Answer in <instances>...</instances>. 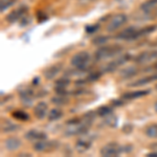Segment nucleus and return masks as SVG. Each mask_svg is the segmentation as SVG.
Instances as JSON below:
<instances>
[{"instance_id": "1", "label": "nucleus", "mask_w": 157, "mask_h": 157, "mask_svg": "<svg viewBox=\"0 0 157 157\" xmlns=\"http://www.w3.org/2000/svg\"><path fill=\"white\" fill-rule=\"evenodd\" d=\"M156 29H157L156 25H149V26L143 27V29H138L136 26H130L121 30L115 36V39L121 40V41H133V40H137L140 37L151 34Z\"/></svg>"}, {"instance_id": "2", "label": "nucleus", "mask_w": 157, "mask_h": 157, "mask_svg": "<svg viewBox=\"0 0 157 157\" xmlns=\"http://www.w3.org/2000/svg\"><path fill=\"white\" fill-rule=\"evenodd\" d=\"M124 50V47L120 44L102 45L94 52L95 61H106L112 58L118 57Z\"/></svg>"}, {"instance_id": "3", "label": "nucleus", "mask_w": 157, "mask_h": 157, "mask_svg": "<svg viewBox=\"0 0 157 157\" xmlns=\"http://www.w3.org/2000/svg\"><path fill=\"white\" fill-rule=\"evenodd\" d=\"M91 56L86 50H81L72 56L70 59V64L78 71H86L89 67Z\"/></svg>"}, {"instance_id": "4", "label": "nucleus", "mask_w": 157, "mask_h": 157, "mask_svg": "<svg viewBox=\"0 0 157 157\" xmlns=\"http://www.w3.org/2000/svg\"><path fill=\"white\" fill-rule=\"evenodd\" d=\"M157 62V50H145L134 58V63L136 65H149L151 63Z\"/></svg>"}, {"instance_id": "5", "label": "nucleus", "mask_w": 157, "mask_h": 157, "mask_svg": "<svg viewBox=\"0 0 157 157\" xmlns=\"http://www.w3.org/2000/svg\"><path fill=\"white\" fill-rule=\"evenodd\" d=\"M59 141L58 140H48V139H43V140L36 141L33 146L35 152L38 153H44V152H52L59 148Z\"/></svg>"}, {"instance_id": "6", "label": "nucleus", "mask_w": 157, "mask_h": 157, "mask_svg": "<svg viewBox=\"0 0 157 157\" xmlns=\"http://www.w3.org/2000/svg\"><path fill=\"white\" fill-rule=\"evenodd\" d=\"M127 16L125 14H116L114 16L111 17V19L108 21L107 26H106V29H107L108 33H113L115 30H117L118 29H121L123 25H125L127 23Z\"/></svg>"}, {"instance_id": "7", "label": "nucleus", "mask_w": 157, "mask_h": 157, "mask_svg": "<svg viewBox=\"0 0 157 157\" xmlns=\"http://www.w3.org/2000/svg\"><path fill=\"white\" fill-rule=\"evenodd\" d=\"M131 59V55L125 54V55H120L118 57L115 58L114 61L107 63L105 66L103 67L102 72H112L114 70L117 69L118 67H121V65H124L125 63H127L129 60Z\"/></svg>"}, {"instance_id": "8", "label": "nucleus", "mask_w": 157, "mask_h": 157, "mask_svg": "<svg viewBox=\"0 0 157 157\" xmlns=\"http://www.w3.org/2000/svg\"><path fill=\"white\" fill-rule=\"evenodd\" d=\"M124 151V148L117 143H108L102 147L100 154L105 157H116Z\"/></svg>"}, {"instance_id": "9", "label": "nucleus", "mask_w": 157, "mask_h": 157, "mask_svg": "<svg viewBox=\"0 0 157 157\" xmlns=\"http://www.w3.org/2000/svg\"><path fill=\"white\" fill-rule=\"evenodd\" d=\"M139 10L147 18H154L157 16V0H147L140 4Z\"/></svg>"}, {"instance_id": "10", "label": "nucleus", "mask_w": 157, "mask_h": 157, "mask_svg": "<svg viewBox=\"0 0 157 157\" xmlns=\"http://www.w3.org/2000/svg\"><path fill=\"white\" fill-rule=\"evenodd\" d=\"M27 11H29V7L26 6H21L18 9L12 11L10 14L6 15V20L9 23H15V22L21 20L25 15H27Z\"/></svg>"}, {"instance_id": "11", "label": "nucleus", "mask_w": 157, "mask_h": 157, "mask_svg": "<svg viewBox=\"0 0 157 157\" xmlns=\"http://www.w3.org/2000/svg\"><path fill=\"white\" fill-rule=\"evenodd\" d=\"M63 67H64L63 63H56V64H52L43 70V75H44V78H47V80H52V78H55L61 71H62Z\"/></svg>"}, {"instance_id": "12", "label": "nucleus", "mask_w": 157, "mask_h": 157, "mask_svg": "<svg viewBox=\"0 0 157 157\" xmlns=\"http://www.w3.org/2000/svg\"><path fill=\"white\" fill-rule=\"evenodd\" d=\"M24 138L29 141H33V143H36V141L43 140V139L47 138V134L43 132L41 130H37V129H30V130L26 131L24 134Z\"/></svg>"}, {"instance_id": "13", "label": "nucleus", "mask_w": 157, "mask_h": 157, "mask_svg": "<svg viewBox=\"0 0 157 157\" xmlns=\"http://www.w3.org/2000/svg\"><path fill=\"white\" fill-rule=\"evenodd\" d=\"M48 114V106L45 102H39L34 107V115L38 120H43Z\"/></svg>"}, {"instance_id": "14", "label": "nucleus", "mask_w": 157, "mask_h": 157, "mask_svg": "<svg viewBox=\"0 0 157 157\" xmlns=\"http://www.w3.org/2000/svg\"><path fill=\"white\" fill-rule=\"evenodd\" d=\"M155 81H157V72L152 73V75H148V77H144L141 78H138V80L130 83L128 86H130V87H140V86H145L147 84H150V83H153V82H155Z\"/></svg>"}, {"instance_id": "15", "label": "nucleus", "mask_w": 157, "mask_h": 157, "mask_svg": "<svg viewBox=\"0 0 157 157\" xmlns=\"http://www.w3.org/2000/svg\"><path fill=\"white\" fill-rule=\"evenodd\" d=\"M19 97L24 105H30L35 100V92L32 88H24L19 92Z\"/></svg>"}, {"instance_id": "16", "label": "nucleus", "mask_w": 157, "mask_h": 157, "mask_svg": "<svg viewBox=\"0 0 157 157\" xmlns=\"http://www.w3.org/2000/svg\"><path fill=\"white\" fill-rule=\"evenodd\" d=\"M21 129V126L17 125V124L13 123L7 118L1 121V132L2 133H11V132H16Z\"/></svg>"}, {"instance_id": "17", "label": "nucleus", "mask_w": 157, "mask_h": 157, "mask_svg": "<svg viewBox=\"0 0 157 157\" xmlns=\"http://www.w3.org/2000/svg\"><path fill=\"white\" fill-rule=\"evenodd\" d=\"M92 145V140L90 138L87 137H81L80 139H78L77 143H75V150L78 153H84V152L88 151L91 148Z\"/></svg>"}, {"instance_id": "18", "label": "nucleus", "mask_w": 157, "mask_h": 157, "mask_svg": "<svg viewBox=\"0 0 157 157\" xmlns=\"http://www.w3.org/2000/svg\"><path fill=\"white\" fill-rule=\"evenodd\" d=\"M22 143L21 140L18 137H9L6 139L4 141V146H6V149L9 152H15L21 147Z\"/></svg>"}, {"instance_id": "19", "label": "nucleus", "mask_w": 157, "mask_h": 157, "mask_svg": "<svg viewBox=\"0 0 157 157\" xmlns=\"http://www.w3.org/2000/svg\"><path fill=\"white\" fill-rule=\"evenodd\" d=\"M150 93V90H135L125 92L121 95V98L124 100H136V98H144L145 95H148Z\"/></svg>"}, {"instance_id": "20", "label": "nucleus", "mask_w": 157, "mask_h": 157, "mask_svg": "<svg viewBox=\"0 0 157 157\" xmlns=\"http://www.w3.org/2000/svg\"><path fill=\"white\" fill-rule=\"evenodd\" d=\"M102 71H93V72H90L87 77H85L82 80H78L75 82V85H82V84H87V83H92V82H95L98 81V78L102 77Z\"/></svg>"}, {"instance_id": "21", "label": "nucleus", "mask_w": 157, "mask_h": 157, "mask_svg": "<svg viewBox=\"0 0 157 157\" xmlns=\"http://www.w3.org/2000/svg\"><path fill=\"white\" fill-rule=\"evenodd\" d=\"M95 112H97L98 116H100V117H107V116L112 114L113 108L108 105H103V106H101V107H98L97 110H95Z\"/></svg>"}, {"instance_id": "22", "label": "nucleus", "mask_w": 157, "mask_h": 157, "mask_svg": "<svg viewBox=\"0 0 157 157\" xmlns=\"http://www.w3.org/2000/svg\"><path fill=\"white\" fill-rule=\"evenodd\" d=\"M52 103L55 104L56 106H65L69 103V98L68 95H65V94H58L57 97H54L52 98Z\"/></svg>"}, {"instance_id": "23", "label": "nucleus", "mask_w": 157, "mask_h": 157, "mask_svg": "<svg viewBox=\"0 0 157 157\" xmlns=\"http://www.w3.org/2000/svg\"><path fill=\"white\" fill-rule=\"evenodd\" d=\"M63 114H64V112H63L61 109L54 108V109H52V110L48 112V114H47V120H48L49 121H58V120H60V118L62 117Z\"/></svg>"}, {"instance_id": "24", "label": "nucleus", "mask_w": 157, "mask_h": 157, "mask_svg": "<svg viewBox=\"0 0 157 157\" xmlns=\"http://www.w3.org/2000/svg\"><path fill=\"white\" fill-rule=\"evenodd\" d=\"M139 70L137 69L136 67H128V68H125V69H123L121 71V75L126 78H130L134 77L135 75H137Z\"/></svg>"}, {"instance_id": "25", "label": "nucleus", "mask_w": 157, "mask_h": 157, "mask_svg": "<svg viewBox=\"0 0 157 157\" xmlns=\"http://www.w3.org/2000/svg\"><path fill=\"white\" fill-rule=\"evenodd\" d=\"M145 134L150 138H157V124H151L145 129Z\"/></svg>"}, {"instance_id": "26", "label": "nucleus", "mask_w": 157, "mask_h": 157, "mask_svg": "<svg viewBox=\"0 0 157 157\" xmlns=\"http://www.w3.org/2000/svg\"><path fill=\"white\" fill-rule=\"evenodd\" d=\"M12 116L14 118H16L17 121H29V115L27 114L26 112H24V111H21V110L14 111V112L12 113Z\"/></svg>"}, {"instance_id": "27", "label": "nucleus", "mask_w": 157, "mask_h": 157, "mask_svg": "<svg viewBox=\"0 0 157 157\" xmlns=\"http://www.w3.org/2000/svg\"><path fill=\"white\" fill-rule=\"evenodd\" d=\"M17 0H0V11L1 13H4L6 10L12 7L16 3Z\"/></svg>"}, {"instance_id": "28", "label": "nucleus", "mask_w": 157, "mask_h": 157, "mask_svg": "<svg viewBox=\"0 0 157 157\" xmlns=\"http://www.w3.org/2000/svg\"><path fill=\"white\" fill-rule=\"evenodd\" d=\"M69 84H70V80L69 78H59V80H57L55 83L56 88H66Z\"/></svg>"}, {"instance_id": "29", "label": "nucleus", "mask_w": 157, "mask_h": 157, "mask_svg": "<svg viewBox=\"0 0 157 157\" xmlns=\"http://www.w3.org/2000/svg\"><path fill=\"white\" fill-rule=\"evenodd\" d=\"M109 40L108 37H104V36H101V37H97L92 40V44L94 45H102V44H105Z\"/></svg>"}, {"instance_id": "30", "label": "nucleus", "mask_w": 157, "mask_h": 157, "mask_svg": "<svg viewBox=\"0 0 157 157\" xmlns=\"http://www.w3.org/2000/svg\"><path fill=\"white\" fill-rule=\"evenodd\" d=\"M98 27H100V25H98V24L89 25V26L86 27V32L89 33V34H92V33H94L95 30H98Z\"/></svg>"}, {"instance_id": "31", "label": "nucleus", "mask_w": 157, "mask_h": 157, "mask_svg": "<svg viewBox=\"0 0 157 157\" xmlns=\"http://www.w3.org/2000/svg\"><path fill=\"white\" fill-rule=\"evenodd\" d=\"M149 148H150L152 151H155V152H157V143H153V144H151V145L149 146Z\"/></svg>"}, {"instance_id": "32", "label": "nucleus", "mask_w": 157, "mask_h": 157, "mask_svg": "<svg viewBox=\"0 0 157 157\" xmlns=\"http://www.w3.org/2000/svg\"><path fill=\"white\" fill-rule=\"evenodd\" d=\"M146 156L147 157H157V152L153 151V152H151V153H148Z\"/></svg>"}, {"instance_id": "33", "label": "nucleus", "mask_w": 157, "mask_h": 157, "mask_svg": "<svg viewBox=\"0 0 157 157\" xmlns=\"http://www.w3.org/2000/svg\"><path fill=\"white\" fill-rule=\"evenodd\" d=\"M154 109H155V111L157 112V101L155 102V104H154Z\"/></svg>"}, {"instance_id": "34", "label": "nucleus", "mask_w": 157, "mask_h": 157, "mask_svg": "<svg viewBox=\"0 0 157 157\" xmlns=\"http://www.w3.org/2000/svg\"><path fill=\"white\" fill-rule=\"evenodd\" d=\"M155 89H156V90H157V84H156V85H155Z\"/></svg>"}]
</instances>
